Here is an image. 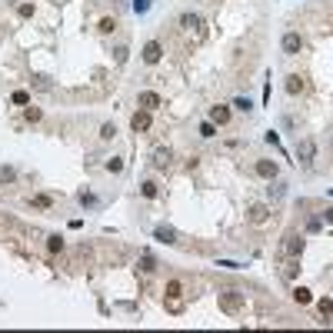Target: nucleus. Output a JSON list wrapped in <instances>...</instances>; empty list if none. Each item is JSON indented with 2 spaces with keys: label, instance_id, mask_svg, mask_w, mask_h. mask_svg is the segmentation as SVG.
<instances>
[{
  "label": "nucleus",
  "instance_id": "1",
  "mask_svg": "<svg viewBox=\"0 0 333 333\" xmlns=\"http://www.w3.org/2000/svg\"><path fill=\"white\" fill-rule=\"evenodd\" d=\"M243 303H246V297L240 294V290H223L220 294V310L230 313V317H237L240 310H243Z\"/></svg>",
  "mask_w": 333,
  "mask_h": 333
},
{
  "label": "nucleus",
  "instance_id": "36",
  "mask_svg": "<svg viewBox=\"0 0 333 333\" xmlns=\"http://www.w3.org/2000/svg\"><path fill=\"white\" fill-rule=\"evenodd\" d=\"M270 193H273V197H283V193H286V183H273V187H270Z\"/></svg>",
  "mask_w": 333,
  "mask_h": 333
},
{
  "label": "nucleus",
  "instance_id": "31",
  "mask_svg": "<svg viewBox=\"0 0 333 333\" xmlns=\"http://www.w3.org/2000/svg\"><path fill=\"white\" fill-rule=\"evenodd\" d=\"M24 117H27V120H30V123H37V120H40V117H44V113H40V110H37V107H27V110H24Z\"/></svg>",
  "mask_w": 333,
  "mask_h": 333
},
{
  "label": "nucleus",
  "instance_id": "7",
  "mask_svg": "<svg viewBox=\"0 0 333 333\" xmlns=\"http://www.w3.org/2000/svg\"><path fill=\"white\" fill-rule=\"evenodd\" d=\"M153 237H157L160 243H180V233H177L170 223H160L157 230H153Z\"/></svg>",
  "mask_w": 333,
  "mask_h": 333
},
{
  "label": "nucleus",
  "instance_id": "39",
  "mask_svg": "<svg viewBox=\"0 0 333 333\" xmlns=\"http://www.w3.org/2000/svg\"><path fill=\"white\" fill-rule=\"evenodd\" d=\"M323 217H326V223H333V210H326V214H323Z\"/></svg>",
  "mask_w": 333,
  "mask_h": 333
},
{
  "label": "nucleus",
  "instance_id": "3",
  "mask_svg": "<svg viewBox=\"0 0 333 333\" xmlns=\"http://www.w3.org/2000/svg\"><path fill=\"white\" fill-rule=\"evenodd\" d=\"M313 157H317V143L310 140V137H303V140L297 143V160H300L303 166H310V163H313Z\"/></svg>",
  "mask_w": 333,
  "mask_h": 333
},
{
  "label": "nucleus",
  "instance_id": "20",
  "mask_svg": "<svg viewBox=\"0 0 333 333\" xmlns=\"http://www.w3.org/2000/svg\"><path fill=\"white\" fill-rule=\"evenodd\" d=\"M140 270H143V273H153V270H157V260H153L150 254H143L140 257Z\"/></svg>",
  "mask_w": 333,
  "mask_h": 333
},
{
  "label": "nucleus",
  "instance_id": "17",
  "mask_svg": "<svg viewBox=\"0 0 333 333\" xmlns=\"http://www.w3.org/2000/svg\"><path fill=\"white\" fill-rule=\"evenodd\" d=\"M30 203L37 206V210H50V203H54V200H50L47 193H33V197H30Z\"/></svg>",
  "mask_w": 333,
  "mask_h": 333
},
{
  "label": "nucleus",
  "instance_id": "11",
  "mask_svg": "<svg viewBox=\"0 0 333 333\" xmlns=\"http://www.w3.org/2000/svg\"><path fill=\"white\" fill-rule=\"evenodd\" d=\"M180 27H187V30H197V33H203V17H200V14H180Z\"/></svg>",
  "mask_w": 333,
  "mask_h": 333
},
{
  "label": "nucleus",
  "instance_id": "9",
  "mask_svg": "<svg viewBox=\"0 0 333 333\" xmlns=\"http://www.w3.org/2000/svg\"><path fill=\"white\" fill-rule=\"evenodd\" d=\"M170 163H174V150H170V147H157V150H153V166H157V170H166Z\"/></svg>",
  "mask_w": 333,
  "mask_h": 333
},
{
  "label": "nucleus",
  "instance_id": "10",
  "mask_svg": "<svg viewBox=\"0 0 333 333\" xmlns=\"http://www.w3.org/2000/svg\"><path fill=\"white\" fill-rule=\"evenodd\" d=\"M283 254H286V257H300V254H303V237H297V233H286Z\"/></svg>",
  "mask_w": 333,
  "mask_h": 333
},
{
  "label": "nucleus",
  "instance_id": "23",
  "mask_svg": "<svg viewBox=\"0 0 333 333\" xmlns=\"http://www.w3.org/2000/svg\"><path fill=\"white\" fill-rule=\"evenodd\" d=\"M10 100H14L17 107H27V103H30V94H27V90H14V97H10Z\"/></svg>",
  "mask_w": 333,
  "mask_h": 333
},
{
  "label": "nucleus",
  "instance_id": "35",
  "mask_svg": "<svg viewBox=\"0 0 333 333\" xmlns=\"http://www.w3.org/2000/svg\"><path fill=\"white\" fill-rule=\"evenodd\" d=\"M17 14H20V17H33V4H20V7H17Z\"/></svg>",
  "mask_w": 333,
  "mask_h": 333
},
{
  "label": "nucleus",
  "instance_id": "8",
  "mask_svg": "<svg viewBox=\"0 0 333 333\" xmlns=\"http://www.w3.org/2000/svg\"><path fill=\"white\" fill-rule=\"evenodd\" d=\"M283 90H286L290 97H300L303 90H307V80H303L300 73H290V77H286V84H283Z\"/></svg>",
  "mask_w": 333,
  "mask_h": 333
},
{
  "label": "nucleus",
  "instance_id": "18",
  "mask_svg": "<svg viewBox=\"0 0 333 333\" xmlns=\"http://www.w3.org/2000/svg\"><path fill=\"white\" fill-rule=\"evenodd\" d=\"M294 300H297V303H303V307H307V303L313 300V294H310L307 286H294Z\"/></svg>",
  "mask_w": 333,
  "mask_h": 333
},
{
  "label": "nucleus",
  "instance_id": "25",
  "mask_svg": "<svg viewBox=\"0 0 333 333\" xmlns=\"http://www.w3.org/2000/svg\"><path fill=\"white\" fill-rule=\"evenodd\" d=\"M113 137H117V127H113V123H103V127H100V140H113Z\"/></svg>",
  "mask_w": 333,
  "mask_h": 333
},
{
  "label": "nucleus",
  "instance_id": "27",
  "mask_svg": "<svg viewBox=\"0 0 333 333\" xmlns=\"http://www.w3.org/2000/svg\"><path fill=\"white\" fill-rule=\"evenodd\" d=\"M80 203H84V206H97V197H94V193H90V190H84V193H80Z\"/></svg>",
  "mask_w": 333,
  "mask_h": 333
},
{
  "label": "nucleus",
  "instance_id": "5",
  "mask_svg": "<svg viewBox=\"0 0 333 333\" xmlns=\"http://www.w3.org/2000/svg\"><path fill=\"white\" fill-rule=\"evenodd\" d=\"M140 57H143V64H160V57H163V47H160L157 40H150V44H143V50H140Z\"/></svg>",
  "mask_w": 333,
  "mask_h": 333
},
{
  "label": "nucleus",
  "instance_id": "21",
  "mask_svg": "<svg viewBox=\"0 0 333 333\" xmlns=\"http://www.w3.org/2000/svg\"><path fill=\"white\" fill-rule=\"evenodd\" d=\"M97 30H100V33H113V30H117V20H113V17H103Z\"/></svg>",
  "mask_w": 333,
  "mask_h": 333
},
{
  "label": "nucleus",
  "instance_id": "24",
  "mask_svg": "<svg viewBox=\"0 0 333 333\" xmlns=\"http://www.w3.org/2000/svg\"><path fill=\"white\" fill-rule=\"evenodd\" d=\"M297 260H300V257H290V263L283 267V277H297V270H300V263H297Z\"/></svg>",
  "mask_w": 333,
  "mask_h": 333
},
{
  "label": "nucleus",
  "instance_id": "33",
  "mask_svg": "<svg viewBox=\"0 0 333 333\" xmlns=\"http://www.w3.org/2000/svg\"><path fill=\"white\" fill-rule=\"evenodd\" d=\"M127 54H130L127 47H117V50H113V57H117V64H127Z\"/></svg>",
  "mask_w": 333,
  "mask_h": 333
},
{
  "label": "nucleus",
  "instance_id": "19",
  "mask_svg": "<svg viewBox=\"0 0 333 333\" xmlns=\"http://www.w3.org/2000/svg\"><path fill=\"white\" fill-rule=\"evenodd\" d=\"M200 137H203V140H210V137H217V123H214V120H206V123H200Z\"/></svg>",
  "mask_w": 333,
  "mask_h": 333
},
{
  "label": "nucleus",
  "instance_id": "29",
  "mask_svg": "<svg viewBox=\"0 0 333 333\" xmlns=\"http://www.w3.org/2000/svg\"><path fill=\"white\" fill-rule=\"evenodd\" d=\"M107 170H110V174H120V170H123V160H120V157L107 160Z\"/></svg>",
  "mask_w": 333,
  "mask_h": 333
},
{
  "label": "nucleus",
  "instance_id": "14",
  "mask_svg": "<svg viewBox=\"0 0 333 333\" xmlns=\"http://www.w3.org/2000/svg\"><path fill=\"white\" fill-rule=\"evenodd\" d=\"M210 120L220 123V127H223V123H230V107H223V103H220V107H210Z\"/></svg>",
  "mask_w": 333,
  "mask_h": 333
},
{
  "label": "nucleus",
  "instance_id": "4",
  "mask_svg": "<svg viewBox=\"0 0 333 333\" xmlns=\"http://www.w3.org/2000/svg\"><path fill=\"white\" fill-rule=\"evenodd\" d=\"M280 47H283V54L286 57H297L303 50V37L297 30H290V33H283V44H280Z\"/></svg>",
  "mask_w": 333,
  "mask_h": 333
},
{
  "label": "nucleus",
  "instance_id": "22",
  "mask_svg": "<svg viewBox=\"0 0 333 333\" xmlns=\"http://www.w3.org/2000/svg\"><path fill=\"white\" fill-rule=\"evenodd\" d=\"M140 193H143V197H147V200H153V197H157V183H153V180L140 183Z\"/></svg>",
  "mask_w": 333,
  "mask_h": 333
},
{
  "label": "nucleus",
  "instance_id": "2",
  "mask_svg": "<svg viewBox=\"0 0 333 333\" xmlns=\"http://www.w3.org/2000/svg\"><path fill=\"white\" fill-rule=\"evenodd\" d=\"M163 294H166V300H163L166 310H170V313H180V310H183V283H180V280H170Z\"/></svg>",
  "mask_w": 333,
  "mask_h": 333
},
{
  "label": "nucleus",
  "instance_id": "32",
  "mask_svg": "<svg viewBox=\"0 0 333 333\" xmlns=\"http://www.w3.org/2000/svg\"><path fill=\"white\" fill-rule=\"evenodd\" d=\"M317 307H320V313H323V317H330V313H333V300H326V297L317 303Z\"/></svg>",
  "mask_w": 333,
  "mask_h": 333
},
{
  "label": "nucleus",
  "instance_id": "38",
  "mask_svg": "<svg viewBox=\"0 0 333 333\" xmlns=\"http://www.w3.org/2000/svg\"><path fill=\"white\" fill-rule=\"evenodd\" d=\"M267 143H270V147H280V137L273 134V130H270V134H267Z\"/></svg>",
  "mask_w": 333,
  "mask_h": 333
},
{
  "label": "nucleus",
  "instance_id": "37",
  "mask_svg": "<svg viewBox=\"0 0 333 333\" xmlns=\"http://www.w3.org/2000/svg\"><path fill=\"white\" fill-rule=\"evenodd\" d=\"M307 230H310V233L320 230V220H317V217H310V220H307Z\"/></svg>",
  "mask_w": 333,
  "mask_h": 333
},
{
  "label": "nucleus",
  "instance_id": "6",
  "mask_svg": "<svg viewBox=\"0 0 333 333\" xmlns=\"http://www.w3.org/2000/svg\"><path fill=\"white\" fill-rule=\"evenodd\" d=\"M150 123H153V117H150V110H143V107H140V110L134 113V117H130V127H134L137 134H143V130H150Z\"/></svg>",
  "mask_w": 333,
  "mask_h": 333
},
{
  "label": "nucleus",
  "instance_id": "28",
  "mask_svg": "<svg viewBox=\"0 0 333 333\" xmlns=\"http://www.w3.org/2000/svg\"><path fill=\"white\" fill-rule=\"evenodd\" d=\"M147 10H150V0H134V14H147Z\"/></svg>",
  "mask_w": 333,
  "mask_h": 333
},
{
  "label": "nucleus",
  "instance_id": "34",
  "mask_svg": "<svg viewBox=\"0 0 333 333\" xmlns=\"http://www.w3.org/2000/svg\"><path fill=\"white\" fill-rule=\"evenodd\" d=\"M233 107H237V110H250V107H254V103L246 100V97H237V100H233Z\"/></svg>",
  "mask_w": 333,
  "mask_h": 333
},
{
  "label": "nucleus",
  "instance_id": "15",
  "mask_svg": "<svg viewBox=\"0 0 333 333\" xmlns=\"http://www.w3.org/2000/svg\"><path fill=\"white\" fill-rule=\"evenodd\" d=\"M140 107H143V110H157V107H160V94L143 90V94H140Z\"/></svg>",
  "mask_w": 333,
  "mask_h": 333
},
{
  "label": "nucleus",
  "instance_id": "16",
  "mask_svg": "<svg viewBox=\"0 0 333 333\" xmlns=\"http://www.w3.org/2000/svg\"><path fill=\"white\" fill-rule=\"evenodd\" d=\"M14 180H17V170L7 166V163H0V187H4V183H14Z\"/></svg>",
  "mask_w": 333,
  "mask_h": 333
},
{
  "label": "nucleus",
  "instance_id": "13",
  "mask_svg": "<svg viewBox=\"0 0 333 333\" xmlns=\"http://www.w3.org/2000/svg\"><path fill=\"white\" fill-rule=\"evenodd\" d=\"M246 217H250V223H257V227H260V223H267V217H270V210L263 203H254L250 206V210H246Z\"/></svg>",
  "mask_w": 333,
  "mask_h": 333
},
{
  "label": "nucleus",
  "instance_id": "12",
  "mask_svg": "<svg viewBox=\"0 0 333 333\" xmlns=\"http://www.w3.org/2000/svg\"><path fill=\"white\" fill-rule=\"evenodd\" d=\"M257 174L263 177V180H277V163H273V160H257Z\"/></svg>",
  "mask_w": 333,
  "mask_h": 333
},
{
  "label": "nucleus",
  "instance_id": "30",
  "mask_svg": "<svg viewBox=\"0 0 333 333\" xmlns=\"http://www.w3.org/2000/svg\"><path fill=\"white\" fill-rule=\"evenodd\" d=\"M47 250H50V254H57V250H64V240H60V237H50V240H47Z\"/></svg>",
  "mask_w": 333,
  "mask_h": 333
},
{
  "label": "nucleus",
  "instance_id": "26",
  "mask_svg": "<svg viewBox=\"0 0 333 333\" xmlns=\"http://www.w3.org/2000/svg\"><path fill=\"white\" fill-rule=\"evenodd\" d=\"M33 87H37V90H50V77L37 73V77H33Z\"/></svg>",
  "mask_w": 333,
  "mask_h": 333
}]
</instances>
